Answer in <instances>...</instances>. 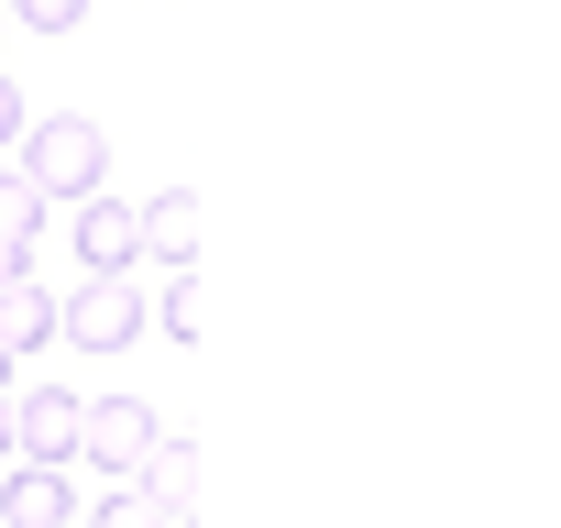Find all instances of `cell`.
Masks as SVG:
<instances>
[{
	"instance_id": "obj_1",
	"label": "cell",
	"mask_w": 561,
	"mask_h": 528,
	"mask_svg": "<svg viewBox=\"0 0 561 528\" xmlns=\"http://www.w3.org/2000/svg\"><path fill=\"white\" fill-rule=\"evenodd\" d=\"M12 144H23V176H34L45 198H89V187H111V133H100L89 111H56V122H23Z\"/></svg>"
},
{
	"instance_id": "obj_2",
	"label": "cell",
	"mask_w": 561,
	"mask_h": 528,
	"mask_svg": "<svg viewBox=\"0 0 561 528\" xmlns=\"http://www.w3.org/2000/svg\"><path fill=\"white\" fill-rule=\"evenodd\" d=\"M144 287H133V264H89L78 276V298H56V331L78 342V353H133L144 342Z\"/></svg>"
},
{
	"instance_id": "obj_3",
	"label": "cell",
	"mask_w": 561,
	"mask_h": 528,
	"mask_svg": "<svg viewBox=\"0 0 561 528\" xmlns=\"http://www.w3.org/2000/svg\"><path fill=\"white\" fill-rule=\"evenodd\" d=\"M154 429H165V418H154L144 397H78V451H89V462H111L122 484L144 473V451H154Z\"/></svg>"
},
{
	"instance_id": "obj_4",
	"label": "cell",
	"mask_w": 561,
	"mask_h": 528,
	"mask_svg": "<svg viewBox=\"0 0 561 528\" xmlns=\"http://www.w3.org/2000/svg\"><path fill=\"white\" fill-rule=\"evenodd\" d=\"M12 451H23V462H67V451H78V397H67V386L12 397Z\"/></svg>"
},
{
	"instance_id": "obj_5",
	"label": "cell",
	"mask_w": 561,
	"mask_h": 528,
	"mask_svg": "<svg viewBox=\"0 0 561 528\" xmlns=\"http://www.w3.org/2000/svg\"><path fill=\"white\" fill-rule=\"evenodd\" d=\"M0 517H12V528H67L78 495H67L56 462H23V451H12V473H0Z\"/></svg>"
},
{
	"instance_id": "obj_6",
	"label": "cell",
	"mask_w": 561,
	"mask_h": 528,
	"mask_svg": "<svg viewBox=\"0 0 561 528\" xmlns=\"http://www.w3.org/2000/svg\"><path fill=\"white\" fill-rule=\"evenodd\" d=\"M78 264H144V220H133L111 187L78 198Z\"/></svg>"
},
{
	"instance_id": "obj_7",
	"label": "cell",
	"mask_w": 561,
	"mask_h": 528,
	"mask_svg": "<svg viewBox=\"0 0 561 528\" xmlns=\"http://www.w3.org/2000/svg\"><path fill=\"white\" fill-rule=\"evenodd\" d=\"M133 484H144V506H154V517H187V506H198V451H187L176 429H154V451H144V473H133Z\"/></svg>"
},
{
	"instance_id": "obj_8",
	"label": "cell",
	"mask_w": 561,
	"mask_h": 528,
	"mask_svg": "<svg viewBox=\"0 0 561 528\" xmlns=\"http://www.w3.org/2000/svg\"><path fill=\"white\" fill-rule=\"evenodd\" d=\"M144 220V264H198V198L187 187H165L154 209H133Z\"/></svg>"
},
{
	"instance_id": "obj_9",
	"label": "cell",
	"mask_w": 561,
	"mask_h": 528,
	"mask_svg": "<svg viewBox=\"0 0 561 528\" xmlns=\"http://www.w3.org/2000/svg\"><path fill=\"white\" fill-rule=\"evenodd\" d=\"M0 342H12V353H45V342H56V298L34 287V264H23V276H0Z\"/></svg>"
},
{
	"instance_id": "obj_10",
	"label": "cell",
	"mask_w": 561,
	"mask_h": 528,
	"mask_svg": "<svg viewBox=\"0 0 561 528\" xmlns=\"http://www.w3.org/2000/svg\"><path fill=\"white\" fill-rule=\"evenodd\" d=\"M154 320H165L176 342H209V287L187 276V264H176V276H165V298H154Z\"/></svg>"
},
{
	"instance_id": "obj_11",
	"label": "cell",
	"mask_w": 561,
	"mask_h": 528,
	"mask_svg": "<svg viewBox=\"0 0 561 528\" xmlns=\"http://www.w3.org/2000/svg\"><path fill=\"white\" fill-rule=\"evenodd\" d=\"M45 209H56V198H45L34 176H0V242H23V253H34V231H45Z\"/></svg>"
},
{
	"instance_id": "obj_12",
	"label": "cell",
	"mask_w": 561,
	"mask_h": 528,
	"mask_svg": "<svg viewBox=\"0 0 561 528\" xmlns=\"http://www.w3.org/2000/svg\"><path fill=\"white\" fill-rule=\"evenodd\" d=\"M0 12H12V23H34V34H67L89 0H0Z\"/></svg>"
},
{
	"instance_id": "obj_13",
	"label": "cell",
	"mask_w": 561,
	"mask_h": 528,
	"mask_svg": "<svg viewBox=\"0 0 561 528\" xmlns=\"http://www.w3.org/2000/svg\"><path fill=\"white\" fill-rule=\"evenodd\" d=\"M12 133H23V89H12V78H0V144H12Z\"/></svg>"
},
{
	"instance_id": "obj_14",
	"label": "cell",
	"mask_w": 561,
	"mask_h": 528,
	"mask_svg": "<svg viewBox=\"0 0 561 528\" xmlns=\"http://www.w3.org/2000/svg\"><path fill=\"white\" fill-rule=\"evenodd\" d=\"M0 462H12V386H0Z\"/></svg>"
},
{
	"instance_id": "obj_15",
	"label": "cell",
	"mask_w": 561,
	"mask_h": 528,
	"mask_svg": "<svg viewBox=\"0 0 561 528\" xmlns=\"http://www.w3.org/2000/svg\"><path fill=\"white\" fill-rule=\"evenodd\" d=\"M23 264H34V253H23V242H0V276H23Z\"/></svg>"
},
{
	"instance_id": "obj_16",
	"label": "cell",
	"mask_w": 561,
	"mask_h": 528,
	"mask_svg": "<svg viewBox=\"0 0 561 528\" xmlns=\"http://www.w3.org/2000/svg\"><path fill=\"white\" fill-rule=\"evenodd\" d=\"M0 23H12V12H0Z\"/></svg>"
}]
</instances>
